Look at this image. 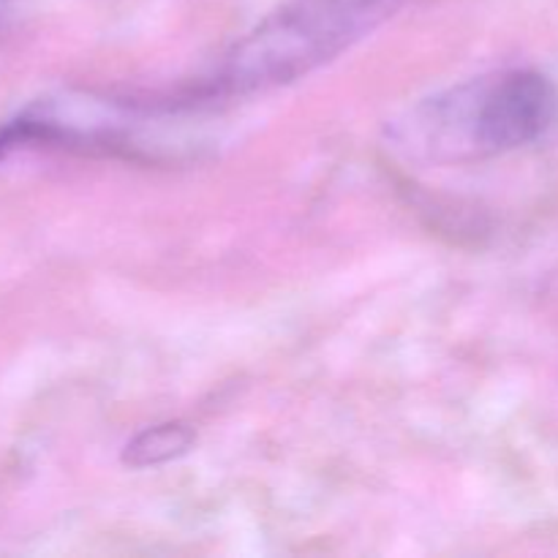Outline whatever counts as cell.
<instances>
[{"label": "cell", "mask_w": 558, "mask_h": 558, "mask_svg": "<svg viewBox=\"0 0 558 558\" xmlns=\"http://www.w3.org/2000/svg\"><path fill=\"white\" fill-rule=\"evenodd\" d=\"M194 445V425L183 423V420H167V423H156L131 436L125 441L120 461L129 469H158L189 456Z\"/></svg>", "instance_id": "obj_3"}, {"label": "cell", "mask_w": 558, "mask_h": 558, "mask_svg": "<svg viewBox=\"0 0 558 558\" xmlns=\"http://www.w3.org/2000/svg\"><path fill=\"white\" fill-rule=\"evenodd\" d=\"M5 3H9V0H0V5H5Z\"/></svg>", "instance_id": "obj_4"}, {"label": "cell", "mask_w": 558, "mask_h": 558, "mask_svg": "<svg viewBox=\"0 0 558 558\" xmlns=\"http://www.w3.org/2000/svg\"><path fill=\"white\" fill-rule=\"evenodd\" d=\"M403 3L407 0H283L223 52L210 74L169 104L194 109L305 80L368 38Z\"/></svg>", "instance_id": "obj_1"}, {"label": "cell", "mask_w": 558, "mask_h": 558, "mask_svg": "<svg viewBox=\"0 0 558 558\" xmlns=\"http://www.w3.org/2000/svg\"><path fill=\"white\" fill-rule=\"evenodd\" d=\"M556 120V82L539 69H507L414 104L390 125V142L414 161L463 163L534 145Z\"/></svg>", "instance_id": "obj_2"}]
</instances>
